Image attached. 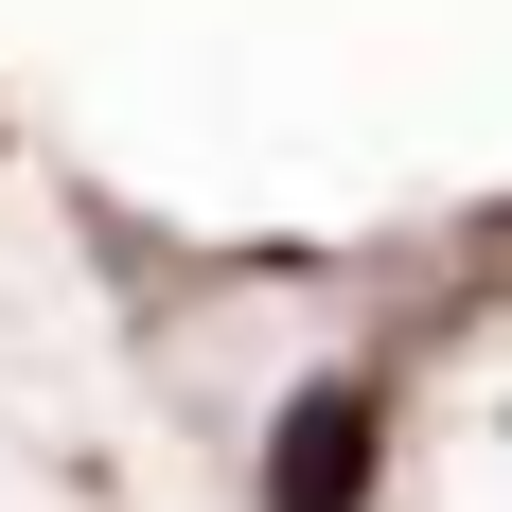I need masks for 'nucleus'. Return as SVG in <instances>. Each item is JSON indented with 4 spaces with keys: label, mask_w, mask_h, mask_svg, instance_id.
<instances>
[{
    "label": "nucleus",
    "mask_w": 512,
    "mask_h": 512,
    "mask_svg": "<svg viewBox=\"0 0 512 512\" xmlns=\"http://www.w3.org/2000/svg\"><path fill=\"white\" fill-rule=\"evenodd\" d=\"M371 389H301L283 442H265V512H371Z\"/></svg>",
    "instance_id": "f257e3e1"
}]
</instances>
